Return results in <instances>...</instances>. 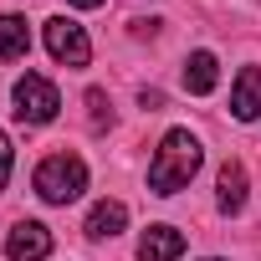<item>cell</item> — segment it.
I'll list each match as a JSON object with an SVG mask.
<instances>
[{
	"instance_id": "obj_10",
	"label": "cell",
	"mask_w": 261,
	"mask_h": 261,
	"mask_svg": "<svg viewBox=\"0 0 261 261\" xmlns=\"http://www.w3.org/2000/svg\"><path fill=\"white\" fill-rule=\"evenodd\" d=\"M241 205H246V164L241 159H225L220 164V210L236 215Z\"/></svg>"
},
{
	"instance_id": "obj_1",
	"label": "cell",
	"mask_w": 261,
	"mask_h": 261,
	"mask_svg": "<svg viewBox=\"0 0 261 261\" xmlns=\"http://www.w3.org/2000/svg\"><path fill=\"white\" fill-rule=\"evenodd\" d=\"M200 159H205V149H200V139L190 134V128H169L159 154H154V164H149V190L154 195H179L195 179Z\"/></svg>"
},
{
	"instance_id": "obj_13",
	"label": "cell",
	"mask_w": 261,
	"mask_h": 261,
	"mask_svg": "<svg viewBox=\"0 0 261 261\" xmlns=\"http://www.w3.org/2000/svg\"><path fill=\"white\" fill-rule=\"evenodd\" d=\"M6 179H11V139L0 134V190H6Z\"/></svg>"
},
{
	"instance_id": "obj_5",
	"label": "cell",
	"mask_w": 261,
	"mask_h": 261,
	"mask_svg": "<svg viewBox=\"0 0 261 261\" xmlns=\"http://www.w3.org/2000/svg\"><path fill=\"white\" fill-rule=\"evenodd\" d=\"M51 256V230L41 220H21L11 225V241H6V261H46Z\"/></svg>"
},
{
	"instance_id": "obj_8",
	"label": "cell",
	"mask_w": 261,
	"mask_h": 261,
	"mask_svg": "<svg viewBox=\"0 0 261 261\" xmlns=\"http://www.w3.org/2000/svg\"><path fill=\"white\" fill-rule=\"evenodd\" d=\"M123 225H128V205H123V200H97V205H92V215H87V236H92V241L118 236Z\"/></svg>"
},
{
	"instance_id": "obj_11",
	"label": "cell",
	"mask_w": 261,
	"mask_h": 261,
	"mask_svg": "<svg viewBox=\"0 0 261 261\" xmlns=\"http://www.w3.org/2000/svg\"><path fill=\"white\" fill-rule=\"evenodd\" d=\"M26 51H31V31H26V21H21V16H0V57L16 62V57H26Z\"/></svg>"
},
{
	"instance_id": "obj_4",
	"label": "cell",
	"mask_w": 261,
	"mask_h": 261,
	"mask_svg": "<svg viewBox=\"0 0 261 261\" xmlns=\"http://www.w3.org/2000/svg\"><path fill=\"white\" fill-rule=\"evenodd\" d=\"M46 51H51L62 67H87V62H92L87 31H82L77 21H67V16H51V21H46Z\"/></svg>"
},
{
	"instance_id": "obj_9",
	"label": "cell",
	"mask_w": 261,
	"mask_h": 261,
	"mask_svg": "<svg viewBox=\"0 0 261 261\" xmlns=\"http://www.w3.org/2000/svg\"><path fill=\"white\" fill-rule=\"evenodd\" d=\"M215 82H220V62H215L210 51H195V57L185 62V87H190L195 97H205V92H215Z\"/></svg>"
},
{
	"instance_id": "obj_6",
	"label": "cell",
	"mask_w": 261,
	"mask_h": 261,
	"mask_svg": "<svg viewBox=\"0 0 261 261\" xmlns=\"http://www.w3.org/2000/svg\"><path fill=\"white\" fill-rule=\"evenodd\" d=\"M185 256V236L174 225H149L139 241V261H179Z\"/></svg>"
},
{
	"instance_id": "obj_15",
	"label": "cell",
	"mask_w": 261,
	"mask_h": 261,
	"mask_svg": "<svg viewBox=\"0 0 261 261\" xmlns=\"http://www.w3.org/2000/svg\"><path fill=\"white\" fill-rule=\"evenodd\" d=\"M210 261H220V256H210Z\"/></svg>"
},
{
	"instance_id": "obj_2",
	"label": "cell",
	"mask_w": 261,
	"mask_h": 261,
	"mask_svg": "<svg viewBox=\"0 0 261 261\" xmlns=\"http://www.w3.org/2000/svg\"><path fill=\"white\" fill-rule=\"evenodd\" d=\"M82 190H87V164H82L77 154H51V159L36 164V195H41L46 205H67V200H77Z\"/></svg>"
},
{
	"instance_id": "obj_7",
	"label": "cell",
	"mask_w": 261,
	"mask_h": 261,
	"mask_svg": "<svg viewBox=\"0 0 261 261\" xmlns=\"http://www.w3.org/2000/svg\"><path fill=\"white\" fill-rule=\"evenodd\" d=\"M230 113H236L241 123H251V118L261 113V72H256V67H241L236 92H230Z\"/></svg>"
},
{
	"instance_id": "obj_14",
	"label": "cell",
	"mask_w": 261,
	"mask_h": 261,
	"mask_svg": "<svg viewBox=\"0 0 261 261\" xmlns=\"http://www.w3.org/2000/svg\"><path fill=\"white\" fill-rule=\"evenodd\" d=\"M67 6H77V11H97L102 0H67Z\"/></svg>"
},
{
	"instance_id": "obj_12",
	"label": "cell",
	"mask_w": 261,
	"mask_h": 261,
	"mask_svg": "<svg viewBox=\"0 0 261 261\" xmlns=\"http://www.w3.org/2000/svg\"><path fill=\"white\" fill-rule=\"evenodd\" d=\"M87 108H92V128L113 123V108H108V92H102V87H92V92H87Z\"/></svg>"
},
{
	"instance_id": "obj_3",
	"label": "cell",
	"mask_w": 261,
	"mask_h": 261,
	"mask_svg": "<svg viewBox=\"0 0 261 261\" xmlns=\"http://www.w3.org/2000/svg\"><path fill=\"white\" fill-rule=\"evenodd\" d=\"M57 108H62V97H57V87H51L41 72H26V77L16 82V118H21V123H51Z\"/></svg>"
}]
</instances>
